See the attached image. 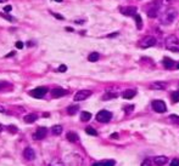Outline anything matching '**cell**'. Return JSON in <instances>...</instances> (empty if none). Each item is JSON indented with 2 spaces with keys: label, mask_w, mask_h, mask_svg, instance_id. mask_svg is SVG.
<instances>
[{
  "label": "cell",
  "mask_w": 179,
  "mask_h": 166,
  "mask_svg": "<svg viewBox=\"0 0 179 166\" xmlns=\"http://www.w3.org/2000/svg\"><path fill=\"white\" fill-rule=\"evenodd\" d=\"M85 132L90 135V136H98V132H96V130H94L93 127H86L85 129Z\"/></svg>",
  "instance_id": "27"
},
{
  "label": "cell",
  "mask_w": 179,
  "mask_h": 166,
  "mask_svg": "<svg viewBox=\"0 0 179 166\" xmlns=\"http://www.w3.org/2000/svg\"><path fill=\"white\" fill-rule=\"evenodd\" d=\"M51 15H53L54 17H56L57 19H60V21H63L65 18H63V16H61V15H59V13H55V12H51Z\"/></svg>",
  "instance_id": "31"
},
{
  "label": "cell",
  "mask_w": 179,
  "mask_h": 166,
  "mask_svg": "<svg viewBox=\"0 0 179 166\" xmlns=\"http://www.w3.org/2000/svg\"><path fill=\"white\" fill-rule=\"evenodd\" d=\"M0 16H1V17H5V18H6L7 21H11V22H14V21H15V18H14V17H10V16H7V15L0 13Z\"/></svg>",
  "instance_id": "33"
},
{
  "label": "cell",
  "mask_w": 179,
  "mask_h": 166,
  "mask_svg": "<svg viewBox=\"0 0 179 166\" xmlns=\"http://www.w3.org/2000/svg\"><path fill=\"white\" fill-rule=\"evenodd\" d=\"M141 166H152V163H151V159H145L144 161L141 163Z\"/></svg>",
  "instance_id": "30"
},
{
  "label": "cell",
  "mask_w": 179,
  "mask_h": 166,
  "mask_svg": "<svg viewBox=\"0 0 179 166\" xmlns=\"http://www.w3.org/2000/svg\"><path fill=\"white\" fill-rule=\"evenodd\" d=\"M168 161V158L167 157H163V155H161V157H155L153 158V163H155V165L157 166H163L166 165Z\"/></svg>",
  "instance_id": "14"
},
{
  "label": "cell",
  "mask_w": 179,
  "mask_h": 166,
  "mask_svg": "<svg viewBox=\"0 0 179 166\" xmlns=\"http://www.w3.org/2000/svg\"><path fill=\"white\" fill-rule=\"evenodd\" d=\"M1 130H3V126H1V125H0V131H1Z\"/></svg>",
  "instance_id": "48"
},
{
  "label": "cell",
  "mask_w": 179,
  "mask_h": 166,
  "mask_svg": "<svg viewBox=\"0 0 179 166\" xmlns=\"http://www.w3.org/2000/svg\"><path fill=\"white\" fill-rule=\"evenodd\" d=\"M133 109H134V106H126V108H124V110L128 113V112H132Z\"/></svg>",
  "instance_id": "37"
},
{
  "label": "cell",
  "mask_w": 179,
  "mask_h": 166,
  "mask_svg": "<svg viewBox=\"0 0 179 166\" xmlns=\"http://www.w3.org/2000/svg\"><path fill=\"white\" fill-rule=\"evenodd\" d=\"M135 95H136V91L135 90L128 89V90H126L123 93H122V97L126 98V100H132L133 97H135Z\"/></svg>",
  "instance_id": "15"
},
{
  "label": "cell",
  "mask_w": 179,
  "mask_h": 166,
  "mask_svg": "<svg viewBox=\"0 0 179 166\" xmlns=\"http://www.w3.org/2000/svg\"><path fill=\"white\" fill-rule=\"evenodd\" d=\"M66 137H67L68 141H70V142H72V143L78 141V135L74 133V132H68V133H67V136H66Z\"/></svg>",
  "instance_id": "20"
},
{
  "label": "cell",
  "mask_w": 179,
  "mask_h": 166,
  "mask_svg": "<svg viewBox=\"0 0 179 166\" xmlns=\"http://www.w3.org/2000/svg\"><path fill=\"white\" fill-rule=\"evenodd\" d=\"M11 10H12V6H11V5H7V6L4 7V11L6 12V13H9L10 11H11Z\"/></svg>",
  "instance_id": "35"
},
{
  "label": "cell",
  "mask_w": 179,
  "mask_h": 166,
  "mask_svg": "<svg viewBox=\"0 0 179 166\" xmlns=\"http://www.w3.org/2000/svg\"><path fill=\"white\" fill-rule=\"evenodd\" d=\"M158 15H160V6L157 5V3L153 4V6L147 11V16L150 18H156Z\"/></svg>",
  "instance_id": "11"
},
{
  "label": "cell",
  "mask_w": 179,
  "mask_h": 166,
  "mask_svg": "<svg viewBox=\"0 0 179 166\" xmlns=\"http://www.w3.org/2000/svg\"><path fill=\"white\" fill-rule=\"evenodd\" d=\"M12 56H15V51H12V52H10L9 55H6V58H9V57H12Z\"/></svg>",
  "instance_id": "42"
},
{
  "label": "cell",
  "mask_w": 179,
  "mask_h": 166,
  "mask_svg": "<svg viewBox=\"0 0 179 166\" xmlns=\"http://www.w3.org/2000/svg\"><path fill=\"white\" fill-rule=\"evenodd\" d=\"M152 108L156 113H166L167 110V107H166V103L161 101V100H156L152 102Z\"/></svg>",
  "instance_id": "6"
},
{
  "label": "cell",
  "mask_w": 179,
  "mask_h": 166,
  "mask_svg": "<svg viewBox=\"0 0 179 166\" xmlns=\"http://www.w3.org/2000/svg\"><path fill=\"white\" fill-rule=\"evenodd\" d=\"M23 157H24V159L26 160H34L35 159V152L32 149V148H26L24 150H23Z\"/></svg>",
  "instance_id": "13"
},
{
  "label": "cell",
  "mask_w": 179,
  "mask_h": 166,
  "mask_svg": "<svg viewBox=\"0 0 179 166\" xmlns=\"http://www.w3.org/2000/svg\"><path fill=\"white\" fill-rule=\"evenodd\" d=\"M47 133H48V129L47 127H38V130L33 133V138L34 139H38V141H40V139H43L45 138V136H47Z\"/></svg>",
  "instance_id": "9"
},
{
  "label": "cell",
  "mask_w": 179,
  "mask_h": 166,
  "mask_svg": "<svg viewBox=\"0 0 179 166\" xmlns=\"http://www.w3.org/2000/svg\"><path fill=\"white\" fill-rule=\"evenodd\" d=\"M54 1H56V3H61L62 0H54Z\"/></svg>",
  "instance_id": "47"
},
{
  "label": "cell",
  "mask_w": 179,
  "mask_h": 166,
  "mask_svg": "<svg viewBox=\"0 0 179 166\" xmlns=\"http://www.w3.org/2000/svg\"><path fill=\"white\" fill-rule=\"evenodd\" d=\"M71 157H72L73 160H71L70 157L66 158V164H65L66 166H72V165L80 166L82 165V158L79 157V154H71Z\"/></svg>",
  "instance_id": "5"
},
{
  "label": "cell",
  "mask_w": 179,
  "mask_h": 166,
  "mask_svg": "<svg viewBox=\"0 0 179 166\" xmlns=\"http://www.w3.org/2000/svg\"><path fill=\"white\" fill-rule=\"evenodd\" d=\"M99 57H100V55L98 54V52H91L89 56H88V61L89 62H96L99 60Z\"/></svg>",
  "instance_id": "23"
},
{
  "label": "cell",
  "mask_w": 179,
  "mask_h": 166,
  "mask_svg": "<svg viewBox=\"0 0 179 166\" xmlns=\"http://www.w3.org/2000/svg\"><path fill=\"white\" fill-rule=\"evenodd\" d=\"M77 112H78V106H70V107H67V113L70 114V115H73V114H76Z\"/></svg>",
  "instance_id": "24"
},
{
  "label": "cell",
  "mask_w": 179,
  "mask_h": 166,
  "mask_svg": "<svg viewBox=\"0 0 179 166\" xmlns=\"http://www.w3.org/2000/svg\"><path fill=\"white\" fill-rule=\"evenodd\" d=\"M66 30H68V32H73V29L71 27H66Z\"/></svg>",
  "instance_id": "45"
},
{
  "label": "cell",
  "mask_w": 179,
  "mask_h": 166,
  "mask_svg": "<svg viewBox=\"0 0 179 166\" xmlns=\"http://www.w3.org/2000/svg\"><path fill=\"white\" fill-rule=\"evenodd\" d=\"M121 13L124 16H134L136 15V7L135 6H127L121 9Z\"/></svg>",
  "instance_id": "10"
},
{
  "label": "cell",
  "mask_w": 179,
  "mask_h": 166,
  "mask_svg": "<svg viewBox=\"0 0 179 166\" xmlns=\"http://www.w3.org/2000/svg\"><path fill=\"white\" fill-rule=\"evenodd\" d=\"M171 120H173V121H179V118H178L177 115H171Z\"/></svg>",
  "instance_id": "39"
},
{
  "label": "cell",
  "mask_w": 179,
  "mask_h": 166,
  "mask_svg": "<svg viewBox=\"0 0 179 166\" xmlns=\"http://www.w3.org/2000/svg\"><path fill=\"white\" fill-rule=\"evenodd\" d=\"M91 95V91L90 90H80V91H78L74 95V101L76 102H80V101H84V100H86L89 96Z\"/></svg>",
  "instance_id": "7"
},
{
  "label": "cell",
  "mask_w": 179,
  "mask_h": 166,
  "mask_svg": "<svg viewBox=\"0 0 179 166\" xmlns=\"http://www.w3.org/2000/svg\"><path fill=\"white\" fill-rule=\"evenodd\" d=\"M162 63H163V66H165L167 69H171L172 67L174 66V61L171 60V58H168V57H165V58L162 60Z\"/></svg>",
  "instance_id": "16"
},
{
  "label": "cell",
  "mask_w": 179,
  "mask_h": 166,
  "mask_svg": "<svg viewBox=\"0 0 179 166\" xmlns=\"http://www.w3.org/2000/svg\"><path fill=\"white\" fill-rule=\"evenodd\" d=\"M173 3V0H161V4L162 5H170Z\"/></svg>",
  "instance_id": "36"
},
{
  "label": "cell",
  "mask_w": 179,
  "mask_h": 166,
  "mask_svg": "<svg viewBox=\"0 0 179 166\" xmlns=\"http://www.w3.org/2000/svg\"><path fill=\"white\" fill-rule=\"evenodd\" d=\"M9 129H10V131H11V132H16V127H15L14 125H11Z\"/></svg>",
  "instance_id": "41"
},
{
  "label": "cell",
  "mask_w": 179,
  "mask_h": 166,
  "mask_svg": "<svg viewBox=\"0 0 179 166\" xmlns=\"http://www.w3.org/2000/svg\"><path fill=\"white\" fill-rule=\"evenodd\" d=\"M170 166H179V159H173Z\"/></svg>",
  "instance_id": "32"
},
{
  "label": "cell",
  "mask_w": 179,
  "mask_h": 166,
  "mask_svg": "<svg viewBox=\"0 0 179 166\" xmlns=\"http://www.w3.org/2000/svg\"><path fill=\"white\" fill-rule=\"evenodd\" d=\"M66 70H67V67H66L65 64H61L59 67V72H61V73H63V72H66Z\"/></svg>",
  "instance_id": "34"
},
{
  "label": "cell",
  "mask_w": 179,
  "mask_h": 166,
  "mask_svg": "<svg viewBox=\"0 0 179 166\" xmlns=\"http://www.w3.org/2000/svg\"><path fill=\"white\" fill-rule=\"evenodd\" d=\"M50 166H65V164H62L60 160H54V161H51Z\"/></svg>",
  "instance_id": "29"
},
{
  "label": "cell",
  "mask_w": 179,
  "mask_h": 166,
  "mask_svg": "<svg viewBox=\"0 0 179 166\" xmlns=\"http://www.w3.org/2000/svg\"><path fill=\"white\" fill-rule=\"evenodd\" d=\"M16 48L17 49H22L23 48V43H22V41H17V43H16Z\"/></svg>",
  "instance_id": "38"
},
{
  "label": "cell",
  "mask_w": 179,
  "mask_h": 166,
  "mask_svg": "<svg viewBox=\"0 0 179 166\" xmlns=\"http://www.w3.org/2000/svg\"><path fill=\"white\" fill-rule=\"evenodd\" d=\"M47 92H48L47 87H35L32 91H29V95L34 98H42Z\"/></svg>",
  "instance_id": "8"
},
{
  "label": "cell",
  "mask_w": 179,
  "mask_h": 166,
  "mask_svg": "<svg viewBox=\"0 0 179 166\" xmlns=\"http://www.w3.org/2000/svg\"><path fill=\"white\" fill-rule=\"evenodd\" d=\"M37 119H38V115H37V114L32 113V114H28V115H26V116H24V122L32 124V122H34L35 120H37Z\"/></svg>",
  "instance_id": "17"
},
{
  "label": "cell",
  "mask_w": 179,
  "mask_h": 166,
  "mask_svg": "<svg viewBox=\"0 0 179 166\" xmlns=\"http://www.w3.org/2000/svg\"><path fill=\"white\" fill-rule=\"evenodd\" d=\"M112 119V113H110L109 110H100L96 114V120L99 122H109Z\"/></svg>",
  "instance_id": "3"
},
{
  "label": "cell",
  "mask_w": 179,
  "mask_h": 166,
  "mask_svg": "<svg viewBox=\"0 0 179 166\" xmlns=\"http://www.w3.org/2000/svg\"><path fill=\"white\" fill-rule=\"evenodd\" d=\"M7 0H0V4H3V3H6Z\"/></svg>",
  "instance_id": "46"
},
{
  "label": "cell",
  "mask_w": 179,
  "mask_h": 166,
  "mask_svg": "<svg viewBox=\"0 0 179 166\" xmlns=\"http://www.w3.org/2000/svg\"><path fill=\"white\" fill-rule=\"evenodd\" d=\"M166 48L167 50L173 51V52H179V39L176 35H170L166 39Z\"/></svg>",
  "instance_id": "2"
},
{
  "label": "cell",
  "mask_w": 179,
  "mask_h": 166,
  "mask_svg": "<svg viewBox=\"0 0 179 166\" xmlns=\"http://www.w3.org/2000/svg\"><path fill=\"white\" fill-rule=\"evenodd\" d=\"M0 89H1V82H0Z\"/></svg>",
  "instance_id": "50"
},
{
  "label": "cell",
  "mask_w": 179,
  "mask_h": 166,
  "mask_svg": "<svg viewBox=\"0 0 179 166\" xmlns=\"http://www.w3.org/2000/svg\"><path fill=\"white\" fill-rule=\"evenodd\" d=\"M156 44V39L155 37H151V35H146L144 39H141L140 41V48L141 49H147V48H151Z\"/></svg>",
  "instance_id": "4"
},
{
  "label": "cell",
  "mask_w": 179,
  "mask_h": 166,
  "mask_svg": "<svg viewBox=\"0 0 179 166\" xmlns=\"http://www.w3.org/2000/svg\"><path fill=\"white\" fill-rule=\"evenodd\" d=\"M152 89H166L167 87V82H162V81H156V82H152L151 84Z\"/></svg>",
  "instance_id": "19"
},
{
  "label": "cell",
  "mask_w": 179,
  "mask_h": 166,
  "mask_svg": "<svg viewBox=\"0 0 179 166\" xmlns=\"http://www.w3.org/2000/svg\"><path fill=\"white\" fill-rule=\"evenodd\" d=\"M117 95L116 93H105L104 97H102V100L104 101H109V100H112V98H116Z\"/></svg>",
  "instance_id": "26"
},
{
  "label": "cell",
  "mask_w": 179,
  "mask_h": 166,
  "mask_svg": "<svg viewBox=\"0 0 179 166\" xmlns=\"http://www.w3.org/2000/svg\"><path fill=\"white\" fill-rule=\"evenodd\" d=\"M134 18H135V23H136V27H138V29H141V27H143V21H141V16H139V15H134Z\"/></svg>",
  "instance_id": "25"
},
{
  "label": "cell",
  "mask_w": 179,
  "mask_h": 166,
  "mask_svg": "<svg viewBox=\"0 0 179 166\" xmlns=\"http://www.w3.org/2000/svg\"><path fill=\"white\" fill-rule=\"evenodd\" d=\"M115 161L113 160H105V161H99L93 164V166H115Z\"/></svg>",
  "instance_id": "18"
},
{
  "label": "cell",
  "mask_w": 179,
  "mask_h": 166,
  "mask_svg": "<svg viewBox=\"0 0 179 166\" xmlns=\"http://www.w3.org/2000/svg\"><path fill=\"white\" fill-rule=\"evenodd\" d=\"M51 95H53V97H55V98H60L65 95H67V90L62 89V87H55V89L51 91Z\"/></svg>",
  "instance_id": "12"
},
{
  "label": "cell",
  "mask_w": 179,
  "mask_h": 166,
  "mask_svg": "<svg viewBox=\"0 0 179 166\" xmlns=\"http://www.w3.org/2000/svg\"><path fill=\"white\" fill-rule=\"evenodd\" d=\"M178 16V11L176 9H173V7H170L168 10H166L165 12H163L161 15V23L162 24H165V25H168V24H171L174 22V19L177 18Z\"/></svg>",
  "instance_id": "1"
},
{
  "label": "cell",
  "mask_w": 179,
  "mask_h": 166,
  "mask_svg": "<svg viewBox=\"0 0 179 166\" xmlns=\"http://www.w3.org/2000/svg\"><path fill=\"white\" fill-rule=\"evenodd\" d=\"M116 35H117V33H115V34H110V35H107V37H109V38H113V37H116Z\"/></svg>",
  "instance_id": "44"
},
{
  "label": "cell",
  "mask_w": 179,
  "mask_h": 166,
  "mask_svg": "<svg viewBox=\"0 0 179 166\" xmlns=\"http://www.w3.org/2000/svg\"><path fill=\"white\" fill-rule=\"evenodd\" d=\"M172 101L174 102V103H177V102H179V91H174L172 93Z\"/></svg>",
  "instance_id": "28"
},
{
  "label": "cell",
  "mask_w": 179,
  "mask_h": 166,
  "mask_svg": "<svg viewBox=\"0 0 179 166\" xmlns=\"http://www.w3.org/2000/svg\"><path fill=\"white\" fill-rule=\"evenodd\" d=\"M0 113H6V109H5L4 107H1V106H0Z\"/></svg>",
  "instance_id": "43"
},
{
  "label": "cell",
  "mask_w": 179,
  "mask_h": 166,
  "mask_svg": "<svg viewBox=\"0 0 179 166\" xmlns=\"http://www.w3.org/2000/svg\"><path fill=\"white\" fill-rule=\"evenodd\" d=\"M177 68H178V69H179V63H178V64H177Z\"/></svg>",
  "instance_id": "49"
},
{
  "label": "cell",
  "mask_w": 179,
  "mask_h": 166,
  "mask_svg": "<svg viewBox=\"0 0 179 166\" xmlns=\"http://www.w3.org/2000/svg\"><path fill=\"white\" fill-rule=\"evenodd\" d=\"M111 138H113V139H117V138H118V133H117V132L112 133V135H111Z\"/></svg>",
  "instance_id": "40"
},
{
  "label": "cell",
  "mask_w": 179,
  "mask_h": 166,
  "mask_svg": "<svg viewBox=\"0 0 179 166\" xmlns=\"http://www.w3.org/2000/svg\"><path fill=\"white\" fill-rule=\"evenodd\" d=\"M51 132H53V135H55V136H59V135L62 133V126H60V125L53 126V129H51Z\"/></svg>",
  "instance_id": "21"
},
{
  "label": "cell",
  "mask_w": 179,
  "mask_h": 166,
  "mask_svg": "<svg viewBox=\"0 0 179 166\" xmlns=\"http://www.w3.org/2000/svg\"><path fill=\"white\" fill-rule=\"evenodd\" d=\"M91 119V114L89 112H82L80 114V120L82 121H89Z\"/></svg>",
  "instance_id": "22"
}]
</instances>
